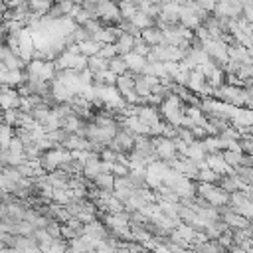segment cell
<instances>
[{"label":"cell","instance_id":"17","mask_svg":"<svg viewBox=\"0 0 253 253\" xmlns=\"http://www.w3.org/2000/svg\"><path fill=\"white\" fill-rule=\"evenodd\" d=\"M77 235H79V233H77L75 229H71L69 225L61 223V227H59V237H61L63 241H67V243H69V241H71V239H75Z\"/></svg>","mask_w":253,"mask_h":253},{"label":"cell","instance_id":"18","mask_svg":"<svg viewBox=\"0 0 253 253\" xmlns=\"http://www.w3.org/2000/svg\"><path fill=\"white\" fill-rule=\"evenodd\" d=\"M99 158L103 160V162H117L119 160V152H115V150H111V148H103L101 152H99Z\"/></svg>","mask_w":253,"mask_h":253},{"label":"cell","instance_id":"19","mask_svg":"<svg viewBox=\"0 0 253 253\" xmlns=\"http://www.w3.org/2000/svg\"><path fill=\"white\" fill-rule=\"evenodd\" d=\"M111 174H113L115 178L126 176V174H128V166H125V164H121V162H113V164H111Z\"/></svg>","mask_w":253,"mask_h":253},{"label":"cell","instance_id":"4","mask_svg":"<svg viewBox=\"0 0 253 253\" xmlns=\"http://www.w3.org/2000/svg\"><path fill=\"white\" fill-rule=\"evenodd\" d=\"M91 186H95V190H101V192H113L115 176L111 172H101L91 180Z\"/></svg>","mask_w":253,"mask_h":253},{"label":"cell","instance_id":"20","mask_svg":"<svg viewBox=\"0 0 253 253\" xmlns=\"http://www.w3.org/2000/svg\"><path fill=\"white\" fill-rule=\"evenodd\" d=\"M65 225H69L71 229H75V231H77L79 235L83 233V223H81V221H79L77 217H73V215H71L69 219H65Z\"/></svg>","mask_w":253,"mask_h":253},{"label":"cell","instance_id":"12","mask_svg":"<svg viewBox=\"0 0 253 253\" xmlns=\"http://www.w3.org/2000/svg\"><path fill=\"white\" fill-rule=\"evenodd\" d=\"M130 22H132V24H134L138 30L148 28V26H154V20H152V18H148L144 12H138V10H136V12H134V16L130 18Z\"/></svg>","mask_w":253,"mask_h":253},{"label":"cell","instance_id":"14","mask_svg":"<svg viewBox=\"0 0 253 253\" xmlns=\"http://www.w3.org/2000/svg\"><path fill=\"white\" fill-rule=\"evenodd\" d=\"M119 4V12H121V18L123 20H130L136 12V6L134 4H126V2H117Z\"/></svg>","mask_w":253,"mask_h":253},{"label":"cell","instance_id":"23","mask_svg":"<svg viewBox=\"0 0 253 253\" xmlns=\"http://www.w3.org/2000/svg\"><path fill=\"white\" fill-rule=\"evenodd\" d=\"M115 253H130V251H128V247H126V245H121V247H117V249H115Z\"/></svg>","mask_w":253,"mask_h":253},{"label":"cell","instance_id":"6","mask_svg":"<svg viewBox=\"0 0 253 253\" xmlns=\"http://www.w3.org/2000/svg\"><path fill=\"white\" fill-rule=\"evenodd\" d=\"M32 119L38 123V125H42L49 115H51V107L49 105H45V103H38V105H34L32 107Z\"/></svg>","mask_w":253,"mask_h":253},{"label":"cell","instance_id":"7","mask_svg":"<svg viewBox=\"0 0 253 253\" xmlns=\"http://www.w3.org/2000/svg\"><path fill=\"white\" fill-rule=\"evenodd\" d=\"M101 45H103V43H99V42L85 40V42H79V43H77V49H79V53H81V55L91 57V55H97V51H99V47H101Z\"/></svg>","mask_w":253,"mask_h":253},{"label":"cell","instance_id":"16","mask_svg":"<svg viewBox=\"0 0 253 253\" xmlns=\"http://www.w3.org/2000/svg\"><path fill=\"white\" fill-rule=\"evenodd\" d=\"M97 55H99V57H103V59H111V57H115V55H117V49H115V45H113V43H103V45L99 47Z\"/></svg>","mask_w":253,"mask_h":253},{"label":"cell","instance_id":"8","mask_svg":"<svg viewBox=\"0 0 253 253\" xmlns=\"http://www.w3.org/2000/svg\"><path fill=\"white\" fill-rule=\"evenodd\" d=\"M107 69H109L111 73H115V75H123V73H126V63H125L123 55H115V57L107 59Z\"/></svg>","mask_w":253,"mask_h":253},{"label":"cell","instance_id":"9","mask_svg":"<svg viewBox=\"0 0 253 253\" xmlns=\"http://www.w3.org/2000/svg\"><path fill=\"white\" fill-rule=\"evenodd\" d=\"M231 174H235L243 184H247V186H251V182H253V170L251 168H247V166H241V164H237V166H233L231 168Z\"/></svg>","mask_w":253,"mask_h":253},{"label":"cell","instance_id":"1","mask_svg":"<svg viewBox=\"0 0 253 253\" xmlns=\"http://www.w3.org/2000/svg\"><path fill=\"white\" fill-rule=\"evenodd\" d=\"M206 166H208L211 172H215L217 176H223V174H229V172H231V166H227V164L223 162V158H221L219 152L206 154Z\"/></svg>","mask_w":253,"mask_h":253},{"label":"cell","instance_id":"21","mask_svg":"<svg viewBox=\"0 0 253 253\" xmlns=\"http://www.w3.org/2000/svg\"><path fill=\"white\" fill-rule=\"evenodd\" d=\"M239 164H241V166H247V168H251V166H253V158H251V154H243V152H241Z\"/></svg>","mask_w":253,"mask_h":253},{"label":"cell","instance_id":"13","mask_svg":"<svg viewBox=\"0 0 253 253\" xmlns=\"http://www.w3.org/2000/svg\"><path fill=\"white\" fill-rule=\"evenodd\" d=\"M221 154V158H223V162L227 164V166H237L239 164V158H241V152H233V150H221L219 152Z\"/></svg>","mask_w":253,"mask_h":253},{"label":"cell","instance_id":"5","mask_svg":"<svg viewBox=\"0 0 253 253\" xmlns=\"http://www.w3.org/2000/svg\"><path fill=\"white\" fill-rule=\"evenodd\" d=\"M132 43H134V36H130V34H121L117 40H115V49H117V55H125V53H128V51H132Z\"/></svg>","mask_w":253,"mask_h":253},{"label":"cell","instance_id":"24","mask_svg":"<svg viewBox=\"0 0 253 253\" xmlns=\"http://www.w3.org/2000/svg\"><path fill=\"white\" fill-rule=\"evenodd\" d=\"M2 123H4V113L0 111V125H2Z\"/></svg>","mask_w":253,"mask_h":253},{"label":"cell","instance_id":"15","mask_svg":"<svg viewBox=\"0 0 253 253\" xmlns=\"http://www.w3.org/2000/svg\"><path fill=\"white\" fill-rule=\"evenodd\" d=\"M148 51H150V45H148L146 42H142V40L136 36V38H134V43H132V53H136V55H142V57H144Z\"/></svg>","mask_w":253,"mask_h":253},{"label":"cell","instance_id":"2","mask_svg":"<svg viewBox=\"0 0 253 253\" xmlns=\"http://www.w3.org/2000/svg\"><path fill=\"white\" fill-rule=\"evenodd\" d=\"M138 38L142 42H146L150 47L152 45H158V43H164V36H162V30H158L156 26H148V28H142Z\"/></svg>","mask_w":253,"mask_h":253},{"label":"cell","instance_id":"22","mask_svg":"<svg viewBox=\"0 0 253 253\" xmlns=\"http://www.w3.org/2000/svg\"><path fill=\"white\" fill-rule=\"evenodd\" d=\"M0 253H22V251H18L16 247H2Z\"/></svg>","mask_w":253,"mask_h":253},{"label":"cell","instance_id":"10","mask_svg":"<svg viewBox=\"0 0 253 253\" xmlns=\"http://www.w3.org/2000/svg\"><path fill=\"white\" fill-rule=\"evenodd\" d=\"M87 69L95 75V73H101V71H105L107 69V59H103V57H99V55H91V57H87Z\"/></svg>","mask_w":253,"mask_h":253},{"label":"cell","instance_id":"11","mask_svg":"<svg viewBox=\"0 0 253 253\" xmlns=\"http://www.w3.org/2000/svg\"><path fill=\"white\" fill-rule=\"evenodd\" d=\"M134 93L138 97H142V99H146L150 95V85L144 81L142 75H134Z\"/></svg>","mask_w":253,"mask_h":253},{"label":"cell","instance_id":"3","mask_svg":"<svg viewBox=\"0 0 253 253\" xmlns=\"http://www.w3.org/2000/svg\"><path fill=\"white\" fill-rule=\"evenodd\" d=\"M123 59H125V63H126V71L132 73V75H140V71H142V67H144V63H146V59H144L142 55H136V53H132V51L125 53Z\"/></svg>","mask_w":253,"mask_h":253}]
</instances>
